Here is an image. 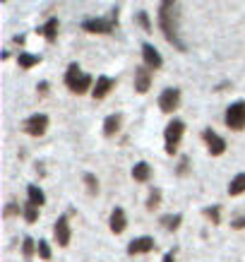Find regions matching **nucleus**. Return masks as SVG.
Wrapping results in <instances>:
<instances>
[{"label":"nucleus","instance_id":"obj_14","mask_svg":"<svg viewBox=\"0 0 245 262\" xmlns=\"http://www.w3.org/2000/svg\"><path fill=\"white\" fill-rule=\"evenodd\" d=\"M113 84H116V82H113L111 77H99V80H96V87L92 89V96H94V99H103V96L113 89Z\"/></svg>","mask_w":245,"mask_h":262},{"label":"nucleus","instance_id":"obj_24","mask_svg":"<svg viewBox=\"0 0 245 262\" xmlns=\"http://www.w3.org/2000/svg\"><path fill=\"white\" fill-rule=\"evenodd\" d=\"M205 216H207V219H209L212 224H221V209H219V205L207 207V209H205Z\"/></svg>","mask_w":245,"mask_h":262},{"label":"nucleus","instance_id":"obj_13","mask_svg":"<svg viewBox=\"0 0 245 262\" xmlns=\"http://www.w3.org/2000/svg\"><path fill=\"white\" fill-rule=\"evenodd\" d=\"M127 226V216H125V209L123 207H116L111 212V231L118 236V233H123Z\"/></svg>","mask_w":245,"mask_h":262},{"label":"nucleus","instance_id":"obj_31","mask_svg":"<svg viewBox=\"0 0 245 262\" xmlns=\"http://www.w3.org/2000/svg\"><path fill=\"white\" fill-rule=\"evenodd\" d=\"M15 212H17V207L12 205V202H10V205L5 207V216H12V214H15Z\"/></svg>","mask_w":245,"mask_h":262},{"label":"nucleus","instance_id":"obj_18","mask_svg":"<svg viewBox=\"0 0 245 262\" xmlns=\"http://www.w3.org/2000/svg\"><path fill=\"white\" fill-rule=\"evenodd\" d=\"M58 27H60V24H58V19H56V17H51V19H48V22L43 24V27H41L39 32L43 34V36H46L48 41H56V36H58Z\"/></svg>","mask_w":245,"mask_h":262},{"label":"nucleus","instance_id":"obj_28","mask_svg":"<svg viewBox=\"0 0 245 262\" xmlns=\"http://www.w3.org/2000/svg\"><path fill=\"white\" fill-rule=\"evenodd\" d=\"M231 226H233V229H245V212L240 216H236V219L231 222Z\"/></svg>","mask_w":245,"mask_h":262},{"label":"nucleus","instance_id":"obj_1","mask_svg":"<svg viewBox=\"0 0 245 262\" xmlns=\"http://www.w3.org/2000/svg\"><path fill=\"white\" fill-rule=\"evenodd\" d=\"M159 27L168 43H173L178 51H185V43L178 39V0H161L159 5Z\"/></svg>","mask_w":245,"mask_h":262},{"label":"nucleus","instance_id":"obj_26","mask_svg":"<svg viewBox=\"0 0 245 262\" xmlns=\"http://www.w3.org/2000/svg\"><path fill=\"white\" fill-rule=\"evenodd\" d=\"M36 250H39L41 260H51V246H48V241H39V243H36Z\"/></svg>","mask_w":245,"mask_h":262},{"label":"nucleus","instance_id":"obj_4","mask_svg":"<svg viewBox=\"0 0 245 262\" xmlns=\"http://www.w3.org/2000/svg\"><path fill=\"white\" fill-rule=\"evenodd\" d=\"M116 24H118V15L113 12L108 19H101V17H99V19H84V22H82V29L89 34H111Z\"/></svg>","mask_w":245,"mask_h":262},{"label":"nucleus","instance_id":"obj_12","mask_svg":"<svg viewBox=\"0 0 245 262\" xmlns=\"http://www.w3.org/2000/svg\"><path fill=\"white\" fill-rule=\"evenodd\" d=\"M142 58H144V65L151 68V70H159L161 65H164V58L159 56V51L151 43H144L142 46Z\"/></svg>","mask_w":245,"mask_h":262},{"label":"nucleus","instance_id":"obj_29","mask_svg":"<svg viewBox=\"0 0 245 262\" xmlns=\"http://www.w3.org/2000/svg\"><path fill=\"white\" fill-rule=\"evenodd\" d=\"M137 22H140V24H142V27H144V29L149 32V17L144 15V12H140V15H137Z\"/></svg>","mask_w":245,"mask_h":262},{"label":"nucleus","instance_id":"obj_22","mask_svg":"<svg viewBox=\"0 0 245 262\" xmlns=\"http://www.w3.org/2000/svg\"><path fill=\"white\" fill-rule=\"evenodd\" d=\"M39 209L41 207H36L34 202H27V205H24L22 214H24V219H27V224H34L36 219H39Z\"/></svg>","mask_w":245,"mask_h":262},{"label":"nucleus","instance_id":"obj_25","mask_svg":"<svg viewBox=\"0 0 245 262\" xmlns=\"http://www.w3.org/2000/svg\"><path fill=\"white\" fill-rule=\"evenodd\" d=\"M84 183H87L89 195H96V192H99V181H96L94 173H84Z\"/></svg>","mask_w":245,"mask_h":262},{"label":"nucleus","instance_id":"obj_23","mask_svg":"<svg viewBox=\"0 0 245 262\" xmlns=\"http://www.w3.org/2000/svg\"><path fill=\"white\" fill-rule=\"evenodd\" d=\"M159 205H161V190H159V188H154V190L149 192V198H147V209H149V212H154Z\"/></svg>","mask_w":245,"mask_h":262},{"label":"nucleus","instance_id":"obj_9","mask_svg":"<svg viewBox=\"0 0 245 262\" xmlns=\"http://www.w3.org/2000/svg\"><path fill=\"white\" fill-rule=\"evenodd\" d=\"M202 140L207 142V149H209L212 157H219V154L226 151V142H224V137L216 135L214 130H205V133H202Z\"/></svg>","mask_w":245,"mask_h":262},{"label":"nucleus","instance_id":"obj_20","mask_svg":"<svg viewBox=\"0 0 245 262\" xmlns=\"http://www.w3.org/2000/svg\"><path fill=\"white\" fill-rule=\"evenodd\" d=\"M181 222H183L181 214H166V216H161V226H164L166 231H178V229H181Z\"/></svg>","mask_w":245,"mask_h":262},{"label":"nucleus","instance_id":"obj_3","mask_svg":"<svg viewBox=\"0 0 245 262\" xmlns=\"http://www.w3.org/2000/svg\"><path fill=\"white\" fill-rule=\"evenodd\" d=\"M183 133H185V123L183 120H171L166 125V154H175L178 151V144H181V137H183Z\"/></svg>","mask_w":245,"mask_h":262},{"label":"nucleus","instance_id":"obj_6","mask_svg":"<svg viewBox=\"0 0 245 262\" xmlns=\"http://www.w3.org/2000/svg\"><path fill=\"white\" fill-rule=\"evenodd\" d=\"M24 133L32 137H41L43 133L48 130V116L46 113H34V116H29V118L24 120Z\"/></svg>","mask_w":245,"mask_h":262},{"label":"nucleus","instance_id":"obj_27","mask_svg":"<svg viewBox=\"0 0 245 262\" xmlns=\"http://www.w3.org/2000/svg\"><path fill=\"white\" fill-rule=\"evenodd\" d=\"M34 248H36V243H34L32 238H24V243H22V253H24V260H32V255H34Z\"/></svg>","mask_w":245,"mask_h":262},{"label":"nucleus","instance_id":"obj_10","mask_svg":"<svg viewBox=\"0 0 245 262\" xmlns=\"http://www.w3.org/2000/svg\"><path fill=\"white\" fill-rule=\"evenodd\" d=\"M154 248H157L154 238H149V236H140V238L130 241V246H127V253H130V255H144V253H151Z\"/></svg>","mask_w":245,"mask_h":262},{"label":"nucleus","instance_id":"obj_11","mask_svg":"<svg viewBox=\"0 0 245 262\" xmlns=\"http://www.w3.org/2000/svg\"><path fill=\"white\" fill-rule=\"evenodd\" d=\"M151 87V68H137L135 70V89L140 92V94H147Z\"/></svg>","mask_w":245,"mask_h":262},{"label":"nucleus","instance_id":"obj_21","mask_svg":"<svg viewBox=\"0 0 245 262\" xmlns=\"http://www.w3.org/2000/svg\"><path fill=\"white\" fill-rule=\"evenodd\" d=\"M17 63H19V68L22 70H29V68H34V65H39L41 63V58L39 56H32V53H19V58H17Z\"/></svg>","mask_w":245,"mask_h":262},{"label":"nucleus","instance_id":"obj_15","mask_svg":"<svg viewBox=\"0 0 245 262\" xmlns=\"http://www.w3.org/2000/svg\"><path fill=\"white\" fill-rule=\"evenodd\" d=\"M132 178L137 183H147L151 178V166L147 164V161H137L132 166Z\"/></svg>","mask_w":245,"mask_h":262},{"label":"nucleus","instance_id":"obj_8","mask_svg":"<svg viewBox=\"0 0 245 262\" xmlns=\"http://www.w3.org/2000/svg\"><path fill=\"white\" fill-rule=\"evenodd\" d=\"M53 233H56V241H58V246H60V248H68V246H70L72 231H70V222H68V216H65V214L56 219Z\"/></svg>","mask_w":245,"mask_h":262},{"label":"nucleus","instance_id":"obj_19","mask_svg":"<svg viewBox=\"0 0 245 262\" xmlns=\"http://www.w3.org/2000/svg\"><path fill=\"white\" fill-rule=\"evenodd\" d=\"M27 195H29V202H34L36 207L46 205V195H43V190H41L39 185H29V188H27Z\"/></svg>","mask_w":245,"mask_h":262},{"label":"nucleus","instance_id":"obj_5","mask_svg":"<svg viewBox=\"0 0 245 262\" xmlns=\"http://www.w3.org/2000/svg\"><path fill=\"white\" fill-rule=\"evenodd\" d=\"M226 125L231 130H243L245 127V101H236L226 108Z\"/></svg>","mask_w":245,"mask_h":262},{"label":"nucleus","instance_id":"obj_16","mask_svg":"<svg viewBox=\"0 0 245 262\" xmlns=\"http://www.w3.org/2000/svg\"><path fill=\"white\" fill-rule=\"evenodd\" d=\"M118 130H120V116L118 113H113V116H108V118L103 120V135L106 137H113Z\"/></svg>","mask_w":245,"mask_h":262},{"label":"nucleus","instance_id":"obj_17","mask_svg":"<svg viewBox=\"0 0 245 262\" xmlns=\"http://www.w3.org/2000/svg\"><path fill=\"white\" fill-rule=\"evenodd\" d=\"M245 192V173H238L233 176V181L229 183V195L236 198V195H243Z\"/></svg>","mask_w":245,"mask_h":262},{"label":"nucleus","instance_id":"obj_30","mask_svg":"<svg viewBox=\"0 0 245 262\" xmlns=\"http://www.w3.org/2000/svg\"><path fill=\"white\" fill-rule=\"evenodd\" d=\"M185 171H188V159H185V157H183V159H181V166H178V173H185Z\"/></svg>","mask_w":245,"mask_h":262},{"label":"nucleus","instance_id":"obj_7","mask_svg":"<svg viewBox=\"0 0 245 262\" xmlns=\"http://www.w3.org/2000/svg\"><path fill=\"white\" fill-rule=\"evenodd\" d=\"M178 103H181V89L175 87L164 89V94L159 96V108L164 113H173L178 108Z\"/></svg>","mask_w":245,"mask_h":262},{"label":"nucleus","instance_id":"obj_2","mask_svg":"<svg viewBox=\"0 0 245 262\" xmlns=\"http://www.w3.org/2000/svg\"><path fill=\"white\" fill-rule=\"evenodd\" d=\"M65 84H68L70 92H75V94H84V92L92 89V75L82 72L77 63H72L70 68H68V72H65Z\"/></svg>","mask_w":245,"mask_h":262},{"label":"nucleus","instance_id":"obj_32","mask_svg":"<svg viewBox=\"0 0 245 262\" xmlns=\"http://www.w3.org/2000/svg\"><path fill=\"white\" fill-rule=\"evenodd\" d=\"M161 262H175V255H173V250H171V253H166L164 255V260Z\"/></svg>","mask_w":245,"mask_h":262}]
</instances>
